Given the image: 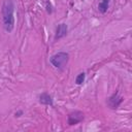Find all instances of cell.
<instances>
[{"instance_id": "7a4b0ae2", "label": "cell", "mask_w": 132, "mask_h": 132, "mask_svg": "<svg viewBox=\"0 0 132 132\" xmlns=\"http://www.w3.org/2000/svg\"><path fill=\"white\" fill-rule=\"evenodd\" d=\"M69 60V55L65 52H59L55 55H53L50 59V62L52 63V65L57 68V69H63L66 64L68 63Z\"/></svg>"}, {"instance_id": "8992f818", "label": "cell", "mask_w": 132, "mask_h": 132, "mask_svg": "<svg viewBox=\"0 0 132 132\" xmlns=\"http://www.w3.org/2000/svg\"><path fill=\"white\" fill-rule=\"evenodd\" d=\"M39 102L41 104H44V105H53V98L51 95H48L47 93H42L40 96H39Z\"/></svg>"}, {"instance_id": "5b68a950", "label": "cell", "mask_w": 132, "mask_h": 132, "mask_svg": "<svg viewBox=\"0 0 132 132\" xmlns=\"http://www.w3.org/2000/svg\"><path fill=\"white\" fill-rule=\"evenodd\" d=\"M67 31H68V28H67V25L62 23L60 25H58L57 27V30H56V35H55V39H60L62 37H64L66 34H67Z\"/></svg>"}, {"instance_id": "6da1fadb", "label": "cell", "mask_w": 132, "mask_h": 132, "mask_svg": "<svg viewBox=\"0 0 132 132\" xmlns=\"http://www.w3.org/2000/svg\"><path fill=\"white\" fill-rule=\"evenodd\" d=\"M3 27L6 32H11L14 28V4L12 0H4L2 4Z\"/></svg>"}, {"instance_id": "ba28073f", "label": "cell", "mask_w": 132, "mask_h": 132, "mask_svg": "<svg viewBox=\"0 0 132 132\" xmlns=\"http://www.w3.org/2000/svg\"><path fill=\"white\" fill-rule=\"evenodd\" d=\"M85 78H86L85 72H80V73L76 76V78H75V84H76V85H81V84L85 81Z\"/></svg>"}, {"instance_id": "3957f363", "label": "cell", "mask_w": 132, "mask_h": 132, "mask_svg": "<svg viewBox=\"0 0 132 132\" xmlns=\"http://www.w3.org/2000/svg\"><path fill=\"white\" fill-rule=\"evenodd\" d=\"M82 120H84V113L81 111H78V110L69 113L68 114V118H67L68 125H70V126L76 125V124L80 123Z\"/></svg>"}, {"instance_id": "9c48e42d", "label": "cell", "mask_w": 132, "mask_h": 132, "mask_svg": "<svg viewBox=\"0 0 132 132\" xmlns=\"http://www.w3.org/2000/svg\"><path fill=\"white\" fill-rule=\"evenodd\" d=\"M46 10H47V12L48 13H51L52 12V6H51V3H46Z\"/></svg>"}, {"instance_id": "277c9868", "label": "cell", "mask_w": 132, "mask_h": 132, "mask_svg": "<svg viewBox=\"0 0 132 132\" xmlns=\"http://www.w3.org/2000/svg\"><path fill=\"white\" fill-rule=\"evenodd\" d=\"M123 101V98L118 94V93H114L113 95H111L109 98H108V105L110 108H118L119 105L122 103Z\"/></svg>"}, {"instance_id": "52a82bcc", "label": "cell", "mask_w": 132, "mask_h": 132, "mask_svg": "<svg viewBox=\"0 0 132 132\" xmlns=\"http://www.w3.org/2000/svg\"><path fill=\"white\" fill-rule=\"evenodd\" d=\"M108 6H109V0H100L99 5H98V9L100 12L105 13L108 9Z\"/></svg>"}]
</instances>
